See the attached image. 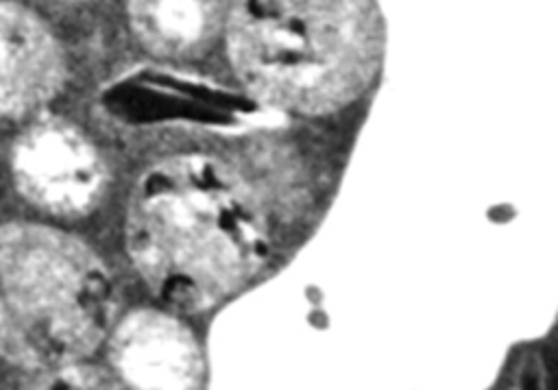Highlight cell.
Here are the masks:
<instances>
[{
  "instance_id": "obj_1",
  "label": "cell",
  "mask_w": 558,
  "mask_h": 390,
  "mask_svg": "<svg viewBox=\"0 0 558 390\" xmlns=\"http://www.w3.org/2000/svg\"><path fill=\"white\" fill-rule=\"evenodd\" d=\"M126 248L161 301L198 312L231 296L262 268L268 235L240 174L218 159L183 155L137 181Z\"/></svg>"
},
{
  "instance_id": "obj_2",
  "label": "cell",
  "mask_w": 558,
  "mask_h": 390,
  "mask_svg": "<svg viewBox=\"0 0 558 390\" xmlns=\"http://www.w3.org/2000/svg\"><path fill=\"white\" fill-rule=\"evenodd\" d=\"M225 28L240 81L264 102L296 113L349 105L381 54L371 0H231Z\"/></svg>"
},
{
  "instance_id": "obj_3",
  "label": "cell",
  "mask_w": 558,
  "mask_h": 390,
  "mask_svg": "<svg viewBox=\"0 0 558 390\" xmlns=\"http://www.w3.org/2000/svg\"><path fill=\"white\" fill-rule=\"evenodd\" d=\"M109 322V275L81 240L39 224L0 227V357L61 370L92 355Z\"/></svg>"
},
{
  "instance_id": "obj_4",
  "label": "cell",
  "mask_w": 558,
  "mask_h": 390,
  "mask_svg": "<svg viewBox=\"0 0 558 390\" xmlns=\"http://www.w3.org/2000/svg\"><path fill=\"white\" fill-rule=\"evenodd\" d=\"M11 166L20 192L54 216L89 211L105 183V168L96 148L63 120L31 124L15 142Z\"/></svg>"
},
{
  "instance_id": "obj_5",
  "label": "cell",
  "mask_w": 558,
  "mask_h": 390,
  "mask_svg": "<svg viewBox=\"0 0 558 390\" xmlns=\"http://www.w3.org/2000/svg\"><path fill=\"white\" fill-rule=\"evenodd\" d=\"M111 362L140 388H192L203 379L196 338L172 316L140 309L126 316L111 338Z\"/></svg>"
},
{
  "instance_id": "obj_6",
  "label": "cell",
  "mask_w": 558,
  "mask_h": 390,
  "mask_svg": "<svg viewBox=\"0 0 558 390\" xmlns=\"http://www.w3.org/2000/svg\"><path fill=\"white\" fill-rule=\"evenodd\" d=\"M63 81V57L46 26L26 9L0 2V115H28Z\"/></svg>"
},
{
  "instance_id": "obj_7",
  "label": "cell",
  "mask_w": 558,
  "mask_h": 390,
  "mask_svg": "<svg viewBox=\"0 0 558 390\" xmlns=\"http://www.w3.org/2000/svg\"><path fill=\"white\" fill-rule=\"evenodd\" d=\"M231 0H129L131 24L142 44L161 57L201 54L227 26Z\"/></svg>"
}]
</instances>
